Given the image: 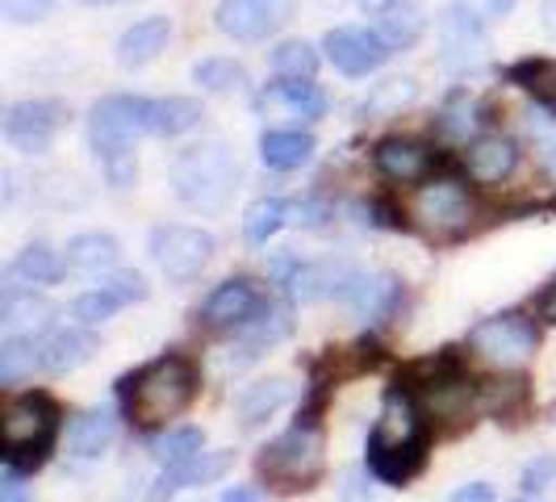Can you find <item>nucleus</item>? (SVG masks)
I'll return each mask as SVG.
<instances>
[{"label": "nucleus", "instance_id": "nucleus-1", "mask_svg": "<svg viewBox=\"0 0 556 502\" xmlns=\"http://www.w3.org/2000/svg\"><path fill=\"white\" fill-rule=\"evenodd\" d=\"M142 135H151V101L147 97H105L101 105H92L88 139H92V151H97L113 189L135 185V176H139L135 139Z\"/></svg>", "mask_w": 556, "mask_h": 502}, {"label": "nucleus", "instance_id": "nucleus-2", "mask_svg": "<svg viewBox=\"0 0 556 502\" xmlns=\"http://www.w3.org/2000/svg\"><path fill=\"white\" fill-rule=\"evenodd\" d=\"M422 465H427V427L418 418L415 402L402 390H393L368 436V469L390 486H406Z\"/></svg>", "mask_w": 556, "mask_h": 502}, {"label": "nucleus", "instance_id": "nucleus-3", "mask_svg": "<svg viewBox=\"0 0 556 502\" xmlns=\"http://www.w3.org/2000/svg\"><path fill=\"white\" fill-rule=\"evenodd\" d=\"M172 185H176V197L189 210L218 214L226 201H230V193L239 189V160H235V151L223 139L197 142V147L176 155Z\"/></svg>", "mask_w": 556, "mask_h": 502}, {"label": "nucleus", "instance_id": "nucleus-4", "mask_svg": "<svg viewBox=\"0 0 556 502\" xmlns=\"http://www.w3.org/2000/svg\"><path fill=\"white\" fill-rule=\"evenodd\" d=\"M197 398V368L185 356H164L126 381V402L139 427H160L185 415Z\"/></svg>", "mask_w": 556, "mask_h": 502}, {"label": "nucleus", "instance_id": "nucleus-5", "mask_svg": "<svg viewBox=\"0 0 556 502\" xmlns=\"http://www.w3.org/2000/svg\"><path fill=\"white\" fill-rule=\"evenodd\" d=\"M0 431H4V461L22 474L38 469L59 431V406L47 393H22L4 406Z\"/></svg>", "mask_w": 556, "mask_h": 502}, {"label": "nucleus", "instance_id": "nucleus-6", "mask_svg": "<svg viewBox=\"0 0 556 502\" xmlns=\"http://www.w3.org/2000/svg\"><path fill=\"white\" fill-rule=\"evenodd\" d=\"M327 469L323 456V431L314 423H298L280 440L260 452V474L268 477L277 490H314V481Z\"/></svg>", "mask_w": 556, "mask_h": 502}, {"label": "nucleus", "instance_id": "nucleus-7", "mask_svg": "<svg viewBox=\"0 0 556 502\" xmlns=\"http://www.w3.org/2000/svg\"><path fill=\"white\" fill-rule=\"evenodd\" d=\"M469 348L481 361L498 364V368H519V364H528L535 356L540 331L523 314H498V318H485L469 331Z\"/></svg>", "mask_w": 556, "mask_h": 502}, {"label": "nucleus", "instance_id": "nucleus-8", "mask_svg": "<svg viewBox=\"0 0 556 502\" xmlns=\"http://www.w3.org/2000/svg\"><path fill=\"white\" fill-rule=\"evenodd\" d=\"M151 255L167 280H193L214 255V235L201 226H160L151 235Z\"/></svg>", "mask_w": 556, "mask_h": 502}, {"label": "nucleus", "instance_id": "nucleus-9", "mask_svg": "<svg viewBox=\"0 0 556 502\" xmlns=\"http://www.w3.org/2000/svg\"><path fill=\"white\" fill-rule=\"evenodd\" d=\"M63 122H67V110L59 101L29 97V101L9 105V113H4V139L13 142L17 151H26V155H38V151H47L55 142Z\"/></svg>", "mask_w": 556, "mask_h": 502}, {"label": "nucleus", "instance_id": "nucleus-10", "mask_svg": "<svg viewBox=\"0 0 556 502\" xmlns=\"http://www.w3.org/2000/svg\"><path fill=\"white\" fill-rule=\"evenodd\" d=\"M293 17V0H223L218 29L235 42H260Z\"/></svg>", "mask_w": 556, "mask_h": 502}, {"label": "nucleus", "instance_id": "nucleus-11", "mask_svg": "<svg viewBox=\"0 0 556 502\" xmlns=\"http://www.w3.org/2000/svg\"><path fill=\"white\" fill-rule=\"evenodd\" d=\"M323 47H327V59H331L343 76H368V72H377V67L393 55L386 34H381V29H364V26L331 29Z\"/></svg>", "mask_w": 556, "mask_h": 502}, {"label": "nucleus", "instance_id": "nucleus-12", "mask_svg": "<svg viewBox=\"0 0 556 502\" xmlns=\"http://www.w3.org/2000/svg\"><path fill=\"white\" fill-rule=\"evenodd\" d=\"M415 214L418 223L431 226V230H460L469 223V197L452 180H431V185L418 189Z\"/></svg>", "mask_w": 556, "mask_h": 502}, {"label": "nucleus", "instance_id": "nucleus-13", "mask_svg": "<svg viewBox=\"0 0 556 502\" xmlns=\"http://www.w3.org/2000/svg\"><path fill=\"white\" fill-rule=\"evenodd\" d=\"M264 306H268V302L260 298V289H255L251 280H226V285H218V289L205 298L201 318H205L210 327H243V323H251Z\"/></svg>", "mask_w": 556, "mask_h": 502}, {"label": "nucleus", "instance_id": "nucleus-14", "mask_svg": "<svg viewBox=\"0 0 556 502\" xmlns=\"http://www.w3.org/2000/svg\"><path fill=\"white\" fill-rule=\"evenodd\" d=\"M485 17L481 13H473L465 0L460 4H452L444 17V59L452 63V67H469V63H477L481 59V51H485Z\"/></svg>", "mask_w": 556, "mask_h": 502}, {"label": "nucleus", "instance_id": "nucleus-15", "mask_svg": "<svg viewBox=\"0 0 556 502\" xmlns=\"http://www.w3.org/2000/svg\"><path fill=\"white\" fill-rule=\"evenodd\" d=\"M356 280H361V273H356L352 264H343V260H323V264H302V268L293 273V280H289V289H293L302 302H323V298H352Z\"/></svg>", "mask_w": 556, "mask_h": 502}, {"label": "nucleus", "instance_id": "nucleus-16", "mask_svg": "<svg viewBox=\"0 0 556 502\" xmlns=\"http://www.w3.org/2000/svg\"><path fill=\"white\" fill-rule=\"evenodd\" d=\"M92 352H97V335L88 331L84 323L51 327V331L38 339V356H42L47 373H72V368L92 361Z\"/></svg>", "mask_w": 556, "mask_h": 502}, {"label": "nucleus", "instance_id": "nucleus-17", "mask_svg": "<svg viewBox=\"0 0 556 502\" xmlns=\"http://www.w3.org/2000/svg\"><path fill=\"white\" fill-rule=\"evenodd\" d=\"M260 110L264 113H280V117H298V122H314L327 113V97L314 88L309 80H285L268 84L260 92Z\"/></svg>", "mask_w": 556, "mask_h": 502}, {"label": "nucleus", "instance_id": "nucleus-18", "mask_svg": "<svg viewBox=\"0 0 556 502\" xmlns=\"http://www.w3.org/2000/svg\"><path fill=\"white\" fill-rule=\"evenodd\" d=\"M293 331V318H289V306H264L251 323H243V339L230 348L239 356H230L226 364H251L255 356H264L268 348H277L285 335Z\"/></svg>", "mask_w": 556, "mask_h": 502}, {"label": "nucleus", "instance_id": "nucleus-19", "mask_svg": "<svg viewBox=\"0 0 556 502\" xmlns=\"http://www.w3.org/2000/svg\"><path fill=\"white\" fill-rule=\"evenodd\" d=\"M226 469H230V452H197L193 461L164 469V477L151 490V502H167L176 490H185V486H214Z\"/></svg>", "mask_w": 556, "mask_h": 502}, {"label": "nucleus", "instance_id": "nucleus-20", "mask_svg": "<svg viewBox=\"0 0 556 502\" xmlns=\"http://www.w3.org/2000/svg\"><path fill=\"white\" fill-rule=\"evenodd\" d=\"M431 164H435V155L415 139H386L377 147V167H381L390 180H397V185L422 180V176L431 172Z\"/></svg>", "mask_w": 556, "mask_h": 502}, {"label": "nucleus", "instance_id": "nucleus-21", "mask_svg": "<svg viewBox=\"0 0 556 502\" xmlns=\"http://www.w3.org/2000/svg\"><path fill=\"white\" fill-rule=\"evenodd\" d=\"M515 164H519V151H515V142L502 139V135H485V139H477L465 151V167H469V176L481 180V185L506 180L515 172Z\"/></svg>", "mask_w": 556, "mask_h": 502}, {"label": "nucleus", "instance_id": "nucleus-22", "mask_svg": "<svg viewBox=\"0 0 556 502\" xmlns=\"http://www.w3.org/2000/svg\"><path fill=\"white\" fill-rule=\"evenodd\" d=\"M167 38H172V22L167 17H142V22H135V26L122 34L117 63L122 67H142V63H151V59L164 51Z\"/></svg>", "mask_w": 556, "mask_h": 502}, {"label": "nucleus", "instance_id": "nucleus-23", "mask_svg": "<svg viewBox=\"0 0 556 502\" xmlns=\"http://www.w3.org/2000/svg\"><path fill=\"white\" fill-rule=\"evenodd\" d=\"M113 436H117L113 411H88V415H80L72 423V431H67V452H72L76 461H92V456H101V452L113 444Z\"/></svg>", "mask_w": 556, "mask_h": 502}, {"label": "nucleus", "instance_id": "nucleus-24", "mask_svg": "<svg viewBox=\"0 0 556 502\" xmlns=\"http://www.w3.org/2000/svg\"><path fill=\"white\" fill-rule=\"evenodd\" d=\"M47 318H51V302L47 298H34V293L17 289V285L4 289V302H0V327H4V335L38 331V327H47Z\"/></svg>", "mask_w": 556, "mask_h": 502}, {"label": "nucleus", "instance_id": "nucleus-25", "mask_svg": "<svg viewBox=\"0 0 556 502\" xmlns=\"http://www.w3.org/2000/svg\"><path fill=\"white\" fill-rule=\"evenodd\" d=\"M260 155L277 172H298V167H306L314 160V139L302 135V130H264Z\"/></svg>", "mask_w": 556, "mask_h": 502}, {"label": "nucleus", "instance_id": "nucleus-26", "mask_svg": "<svg viewBox=\"0 0 556 502\" xmlns=\"http://www.w3.org/2000/svg\"><path fill=\"white\" fill-rule=\"evenodd\" d=\"M397 298H402V289H397V280L393 277H361L348 302L356 306V314H361L364 323H381V318H390L393 314Z\"/></svg>", "mask_w": 556, "mask_h": 502}, {"label": "nucleus", "instance_id": "nucleus-27", "mask_svg": "<svg viewBox=\"0 0 556 502\" xmlns=\"http://www.w3.org/2000/svg\"><path fill=\"white\" fill-rule=\"evenodd\" d=\"M117 239L113 235H101V230H92V235H76L72 243H67V264L76 268V273H110L113 264H117Z\"/></svg>", "mask_w": 556, "mask_h": 502}, {"label": "nucleus", "instance_id": "nucleus-28", "mask_svg": "<svg viewBox=\"0 0 556 502\" xmlns=\"http://www.w3.org/2000/svg\"><path fill=\"white\" fill-rule=\"evenodd\" d=\"M9 277L26 280V285H55V280L63 277V260H59V251H51L47 243H29V248L17 251Z\"/></svg>", "mask_w": 556, "mask_h": 502}, {"label": "nucleus", "instance_id": "nucleus-29", "mask_svg": "<svg viewBox=\"0 0 556 502\" xmlns=\"http://www.w3.org/2000/svg\"><path fill=\"white\" fill-rule=\"evenodd\" d=\"M201 122V101L193 97H167V101H151V135H185Z\"/></svg>", "mask_w": 556, "mask_h": 502}, {"label": "nucleus", "instance_id": "nucleus-30", "mask_svg": "<svg viewBox=\"0 0 556 502\" xmlns=\"http://www.w3.org/2000/svg\"><path fill=\"white\" fill-rule=\"evenodd\" d=\"M289 393H293L289 381H280V377L251 386V390L239 398V423H243V427H255V423H264L268 415H277L280 406L289 402Z\"/></svg>", "mask_w": 556, "mask_h": 502}, {"label": "nucleus", "instance_id": "nucleus-31", "mask_svg": "<svg viewBox=\"0 0 556 502\" xmlns=\"http://www.w3.org/2000/svg\"><path fill=\"white\" fill-rule=\"evenodd\" d=\"M506 76H510V84H519L523 92H531L540 105L556 110V59H523Z\"/></svg>", "mask_w": 556, "mask_h": 502}, {"label": "nucleus", "instance_id": "nucleus-32", "mask_svg": "<svg viewBox=\"0 0 556 502\" xmlns=\"http://www.w3.org/2000/svg\"><path fill=\"white\" fill-rule=\"evenodd\" d=\"M285 223H289V205L280 197H260L248 210V218H243V235H248L255 248H264Z\"/></svg>", "mask_w": 556, "mask_h": 502}, {"label": "nucleus", "instance_id": "nucleus-33", "mask_svg": "<svg viewBox=\"0 0 556 502\" xmlns=\"http://www.w3.org/2000/svg\"><path fill=\"white\" fill-rule=\"evenodd\" d=\"M422 9L418 4H393V9H386V22H381V34H386V42H390L393 51H406V47H415L418 34H422Z\"/></svg>", "mask_w": 556, "mask_h": 502}, {"label": "nucleus", "instance_id": "nucleus-34", "mask_svg": "<svg viewBox=\"0 0 556 502\" xmlns=\"http://www.w3.org/2000/svg\"><path fill=\"white\" fill-rule=\"evenodd\" d=\"M415 97H418V84L410 80V76H393V80L372 88V97L364 101V113H372V117H393V113H402V105H410Z\"/></svg>", "mask_w": 556, "mask_h": 502}, {"label": "nucleus", "instance_id": "nucleus-35", "mask_svg": "<svg viewBox=\"0 0 556 502\" xmlns=\"http://www.w3.org/2000/svg\"><path fill=\"white\" fill-rule=\"evenodd\" d=\"M34 364H42L38 343H34L29 335H4V343H0V381L26 377Z\"/></svg>", "mask_w": 556, "mask_h": 502}, {"label": "nucleus", "instance_id": "nucleus-36", "mask_svg": "<svg viewBox=\"0 0 556 502\" xmlns=\"http://www.w3.org/2000/svg\"><path fill=\"white\" fill-rule=\"evenodd\" d=\"M193 80L210 92H239L248 88V72L235 59H201L193 67Z\"/></svg>", "mask_w": 556, "mask_h": 502}, {"label": "nucleus", "instance_id": "nucleus-37", "mask_svg": "<svg viewBox=\"0 0 556 502\" xmlns=\"http://www.w3.org/2000/svg\"><path fill=\"white\" fill-rule=\"evenodd\" d=\"M273 67L285 80H314L318 72V51L309 42H285L277 55H273Z\"/></svg>", "mask_w": 556, "mask_h": 502}, {"label": "nucleus", "instance_id": "nucleus-38", "mask_svg": "<svg viewBox=\"0 0 556 502\" xmlns=\"http://www.w3.org/2000/svg\"><path fill=\"white\" fill-rule=\"evenodd\" d=\"M205 444V436L197 431V427H180V431H167L164 440H155V461L172 469V465H185V461H193L197 452Z\"/></svg>", "mask_w": 556, "mask_h": 502}, {"label": "nucleus", "instance_id": "nucleus-39", "mask_svg": "<svg viewBox=\"0 0 556 502\" xmlns=\"http://www.w3.org/2000/svg\"><path fill=\"white\" fill-rule=\"evenodd\" d=\"M97 289H105L117 306H135V302L147 298V280L139 273H110V277H101Z\"/></svg>", "mask_w": 556, "mask_h": 502}, {"label": "nucleus", "instance_id": "nucleus-40", "mask_svg": "<svg viewBox=\"0 0 556 502\" xmlns=\"http://www.w3.org/2000/svg\"><path fill=\"white\" fill-rule=\"evenodd\" d=\"M117 302H113L105 289H92V293H84V298H76V306H72V314L80 318L84 327H97V323H105V318H113L117 314Z\"/></svg>", "mask_w": 556, "mask_h": 502}, {"label": "nucleus", "instance_id": "nucleus-41", "mask_svg": "<svg viewBox=\"0 0 556 502\" xmlns=\"http://www.w3.org/2000/svg\"><path fill=\"white\" fill-rule=\"evenodd\" d=\"M55 9V0H0V13L13 22V26H29V22H42L47 13Z\"/></svg>", "mask_w": 556, "mask_h": 502}, {"label": "nucleus", "instance_id": "nucleus-42", "mask_svg": "<svg viewBox=\"0 0 556 502\" xmlns=\"http://www.w3.org/2000/svg\"><path fill=\"white\" fill-rule=\"evenodd\" d=\"M548 481H556V456H540L523 469V490H544Z\"/></svg>", "mask_w": 556, "mask_h": 502}, {"label": "nucleus", "instance_id": "nucleus-43", "mask_svg": "<svg viewBox=\"0 0 556 502\" xmlns=\"http://www.w3.org/2000/svg\"><path fill=\"white\" fill-rule=\"evenodd\" d=\"M0 502H34V494H29V486L22 481V469H4V477H0Z\"/></svg>", "mask_w": 556, "mask_h": 502}, {"label": "nucleus", "instance_id": "nucleus-44", "mask_svg": "<svg viewBox=\"0 0 556 502\" xmlns=\"http://www.w3.org/2000/svg\"><path fill=\"white\" fill-rule=\"evenodd\" d=\"M289 223L323 226L327 223V205H318V201H298V205H289Z\"/></svg>", "mask_w": 556, "mask_h": 502}, {"label": "nucleus", "instance_id": "nucleus-45", "mask_svg": "<svg viewBox=\"0 0 556 502\" xmlns=\"http://www.w3.org/2000/svg\"><path fill=\"white\" fill-rule=\"evenodd\" d=\"M473 13H481L485 22H494V17H502V13H510L515 9V0H465Z\"/></svg>", "mask_w": 556, "mask_h": 502}, {"label": "nucleus", "instance_id": "nucleus-46", "mask_svg": "<svg viewBox=\"0 0 556 502\" xmlns=\"http://www.w3.org/2000/svg\"><path fill=\"white\" fill-rule=\"evenodd\" d=\"M452 502H494V490L485 486V481H473V486H465V490H456Z\"/></svg>", "mask_w": 556, "mask_h": 502}, {"label": "nucleus", "instance_id": "nucleus-47", "mask_svg": "<svg viewBox=\"0 0 556 502\" xmlns=\"http://www.w3.org/2000/svg\"><path fill=\"white\" fill-rule=\"evenodd\" d=\"M540 318H548V323H556V280L544 289V298H540Z\"/></svg>", "mask_w": 556, "mask_h": 502}, {"label": "nucleus", "instance_id": "nucleus-48", "mask_svg": "<svg viewBox=\"0 0 556 502\" xmlns=\"http://www.w3.org/2000/svg\"><path fill=\"white\" fill-rule=\"evenodd\" d=\"M544 26L548 34H556V0H544Z\"/></svg>", "mask_w": 556, "mask_h": 502}, {"label": "nucleus", "instance_id": "nucleus-49", "mask_svg": "<svg viewBox=\"0 0 556 502\" xmlns=\"http://www.w3.org/2000/svg\"><path fill=\"white\" fill-rule=\"evenodd\" d=\"M223 502H255V494H251V490H243V486H239V490H230V494H226Z\"/></svg>", "mask_w": 556, "mask_h": 502}, {"label": "nucleus", "instance_id": "nucleus-50", "mask_svg": "<svg viewBox=\"0 0 556 502\" xmlns=\"http://www.w3.org/2000/svg\"><path fill=\"white\" fill-rule=\"evenodd\" d=\"M364 9H393V0H361Z\"/></svg>", "mask_w": 556, "mask_h": 502}, {"label": "nucleus", "instance_id": "nucleus-51", "mask_svg": "<svg viewBox=\"0 0 556 502\" xmlns=\"http://www.w3.org/2000/svg\"><path fill=\"white\" fill-rule=\"evenodd\" d=\"M548 172H553V180H556V147L548 151Z\"/></svg>", "mask_w": 556, "mask_h": 502}, {"label": "nucleus", "instance_id": "nucleus-52", "mask_svg": "<svg viewBox=\"0 0 556 502\" xmlns=\"http://www.w3.org/2000/svg\"><path fill=\"white\" fill-rule=\"evenodd\" d=\"M84 4H117V0H84Z\"/></svg>", "mask_w": 556, "mask_h": 502}, {"label": "nucleus", "instance_id": "nucleus-53", "mask_svg": "<svg viewBox=\"0 0 556 502\" xmlns=\"http://www.w3.org/2000/svg\"><path fill=\"white\" fill-rule=\"evenodd\" d=\"M519 502H540V499H519Z\"/></svg>", "mask_w": 556, "mask_h": 502}]
</instances>
